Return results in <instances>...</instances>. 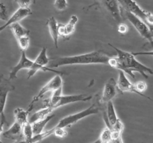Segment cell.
Instances as JSON below:
<instances>
[{
	"mask_svg": "<svg viewBox=\"0 0 153 143\" xmlns=\"http://www.w3.org/2000/svg\"><path fill=\"white\" fill-rule=\"evenodd\" d=\"M109 46H111L117 54V57H111L109 58L108 65L111 67L121 70L133 78L135 77L134 74V72H139L146 79L149 77L148 74H153L152 69L139 62L132 53L121 50L111 44H109Z\"/></svg>",
	"mask_w": 153,
	"mask_h": 143,
	"instance_id": "6da1fadb",
	"label": "cell"
},
{
	"mask_svg": "<svg viewBox=\"0 0 153 143\" xmlns=\"http://www.w3.org/2000/svg\"><path fill=\"white\" fill-rule=\"evenodd\" d=\"M111 57L101 52H89L76 56L58 57L49 61L48 66L56 69L62 66L68 65H89V64H107Z\"/></svg>",
	"mask_w": 153,
	"mask_h": 143,
	"instance_id": "7a4b0ae2",
	"label": "cell"
},
{
	"mask_svg": "<svg viewBox=\"0 0 153 143\" xmlns=\"http://www.w3.org/2000/svg\"><path fill=\"white\" fill-rule=\"evenodd\" d=\"M92 95H52L49 98L45 100L44 106L55 110L62 106L79 101H88L92 99Z\"/></svg>",
	"mask_w": 153,
	"mask_h": 143,
	"instance_id": "3957f363",
	"label": "cell"
},
{
	"mask_svg": "<svg viewBox=\"0 0 153 143\" xmlns=\"http://www.w3.org/2000/svg\"><path fill=\"white\" fill-rule=\"evenodd\" d=\"M100 112V109L98 107H97L96 104H92L91 107L85 109V110H82V111L79 112V113H74V114L69 115V116H65L63 119H61L59 121L55 128H70L72 125L74 124L77 123L79 121L82 120L84 118H86L88 116H92V115L98 114Z\"/></svg>",
	"mask_w": 153,
	"mask_h": 143,
	"instance_id": "277c9868",
	"label": "cell"
},
{
	"mask_svg": "<svg viewBox=\"0 0 153 143\" xmlns=\"http://www.w3.org/2000/svg\"><path fill=\"white\" fill-rule=\"evenodd\" d=\"M63 87V79L62 76L59 74H56L50 80L47 82L43 87L40 89V92L37 93V95L33 98V99L31 100V103L29 104L28 107V111L31 112L32 110L33 107H34V104L36 102L39 101L40 98H43L45 95H46L47 92H55V91L58 90L60 88Z\"/></svg>",
	"mask_w": 153,
	"mask_h": 143,
	"instance_id": "5b68a950",
	"label": "cell"
},
{
	"mask_svg": "<svg viewBox=\"0 0 153 143\" xmlns=\"http://www.w3.org/2000/svg\"><path fill=\"white\" fill-rule=\"evenodd\" d=\"M122 10L124 12V15H125L126 18L129 21L130 23L134 26V28L137 30V31L140 34V36L144 39H146V40H147L149 43L153 42V38L151 36L148 24H146L144 21L142 20L140 18L137 17V16L134 15L133 13L126 11V10H124L123 8Z\"/></svg>",
	"mask_w": 153,
	"mask_h": 143,
	"instance_id": "8992f818",
	"label": "cell"
},
{
	"mask_svg": "<svg viewBox=\"0 0 153 143\" xmlns=\"http://www.w3.org/2000/svg\"><path fill=\"white\" fill-rule=\"evenodd\" d=\"M120 7L124 10L130 12L145 22L151 12L142 8L134 0H118Z\"/></svg>",
	"mask_w": 153,
	"mask_h": 143,
	"instance_id": "52a82bcc",
	"label": "cell"
},
{
	"mask_svg": "<svg viewBox=\"0 0 153 143\" xmlns=\"http://www.w3.org/2000/svg\"><path fill=\"white\" fill-rule=\"evenodd\" d=\"M117 85L118 90L120 91L123 93V92H134V93L137 94V95H140V96L143 97V98H147L149 101L153 102L152 98L147 96V95H145L143 93H140V92H139L137 90V89H136L135 86H134V83H131V82L129 81L128 77L126 76V73L123 72V71H121V70H120L119 77H118Z\"/></svg>",
	"mask_w": 153,
	"mask_h": 143,
	"instance_id": "ba28073f",
	"label": "cell"
},
{
	"mask_svg": "<svg viewBox=\"0 0 153 143\" xmlns=\"http://www.w3.org/2000/svg\"><path fill=\"white\" fill-rule=\"evenodd\" d=\"M10 80L6 79L3 74L0 75V116H4V110L5 107L8 93L14 90L15 87L10 82Z\"/></svg>",
	"mask_w": 153,
	"mask_h": 143,
	"instance_id": "9c48e42d",
	"label": "cell"
},
{
	"mask_svg": "<svg viewBox=\"0 0 153 143\" xmlns=\"http://www.w3.org/2000/svg\"><path fill=\"white\" fill-rule=\"evenodd\" d=\"M118 93V88L117 82L113 77H110L105 84L103 88L102 94L100 98L101 103H108V101H112L116 97Z\"/></svg>",
	"mask_w": 153,
	"mask_h": 143,
	"instance_id": "30bf717a",
	"label": "cell"
},
{
	"mask_svg": "<svg viewBox=\"0 0 153 143\" xmlns=\"http://www.w3.org/2000/svg\"><path fill=\"white\" fill-rule=\"evenodd\" d=\"M34 64V60H31L29 58L27 57L25 51H22L21 52V57L19 62L16 66H13L10 69V74H9V80H13L16 78L17 77V73L22 69H28L32 67Z\"/></svg>",
	"mask_w": 153,
	"mask_h": 143,
	"instance_id": "8fae6325",
	"label": "cell"
},
{
	"mask_svg": "<svg viewBox=\"0 0 153 143\" xmlns=\"http://www.w3.org/2000/svg\"><path fill=\"white\" fill-rule=\"evenodd\" d=\"M100 1L114 20L119 22L123 20V10L120 5L118 0H100Z\"/></svg>",
	"mask_w": 153,
	"mask_h": 143,
	"instance_id": "7c38bea8",
	"label": "cell"
},
{
	"mask_svg": "<svg viewBox=\"0 0 153 143\" xmlns=\"http://www.w3.org/2000/svg\"><path fill=\"white\" fill-rule=\"evenodd\" d=\"M31 13H32V12H31V10L29 7H28V8L19 7V8L13 13V14L12 15L10 18H8V19L6 21L5 23L3 25H1V26H0V32H1L3 30L5 29L7 27L11 25L12 24L15 23V22H19V21L25 19V17H27V16H28L29 15H31Z\"/></svg>",
	"mask_w": 153,
	"mask_h": 143,
	"instance_id": "4fadbf2b",
	"label": "cell"
},
{
	"mask_svg": "<svg viewBox=\"0 0 153 143\" xmlns=\"http://www.w3.org/2000/svg\"><path fill=\"white\" fill-rule=\"evenodd\" d=\"M2 136L13 141H18L21 139L22 136V125L18 122H14L7 130L2 133Z\"/></svg>",
	"mask_w": 153,
	"mask_h": 143,
	"instance_id": "5bb4252c",
	"label": "cell"
},
{
	"mask_svg": "<svg viewBox=\"0 0 153 143\" xmlns=\"http://www.w3.org/2000/svg\"><path fill=\"white\" fill-rule=\"evenodd\" d=\"M106 105H107V113H106V116H104V120L105 125L111 128L120 119L116 113L113 101H108L106 103Z\"/></svg>",
	"mask_w": 153,
	"mask_h": 143,
	"instance_id": "9a60e30c",
	"label": "cell"
},
{
	"mask_svg": "<svg viewBox=\"0 0 153 143\" xmlns=\"http://www.w3.org/2000/svg\"><path fill=\"white\" fill-rule=\"evenodd\" d=\"M46 25H47L48 28H49V33L52 37V39L54 41L55 48H58V39H59V34H58V23L57 22L56 19L54 16H51L46 21Z\"/></svg>",
	"mask_w": 153,
	"mask_h": 143,
	"instance_id": "2e32d148",
	"label": "cell"
},
{
	"mask_svg": "<svg viewBox=\"0 0 153 143\" xmlns=\"http://www.w3.org/2000/svg\"><path fill=\"white\" fill-rule=\"evenodd\" d=\"M54 116H55V114L51 113V114L48 115L46 117H45L44 119H40V120H37L36 121V122L31 123L34 135H37V134H40L41 133H43V131H44L45 127L46 126V125L49 123V121H50Z\"/></svg>",
	"mask_w": 153,
	"mask_h": 143,
	"instance_id": "e0dca14e",
	"label": "cell"
},
{
	"mask_svg": "<svg viewBox=\"0 0 153 143\" xmlns=\"http://www.w3.org/2000/svg\"><path fill=\"white\" fill-rule=\"evenodd\" d=\"M28 114L29 112L28 110H25L20 107H16L13 111L15 122H18L20 125H23L28 122Z\"/></svg>",
	"mask_w": 153,
	"mask_h": 143,
	"instance_id": "ac0fdd59",
	"label": "cell"
},
{
	"mask_svg": "<svg viewBox=\"0 0 153 143\" xmlns=\"http://www.w3.org/2000/svg\"><path fill=\"white\" fill-rule=\"evenodd\" d=\"M52 112H53V110H52V109L49 108V107H43V108H41L40 110H37L36 113H34V114L28 119V122L31 124L37 120L44 119V118L46 117L48 115L52 113Z\"/></svg>",
	"mask_w": 153,
	"mask_h": 143,
	"instance_id": "d6986e66",
	"label": "cell"
},
{
	"mask_svg": "<svg viewBox=\"0 0 153 143\" xmlns=\"http://www.w3.org/2000/svg\"><path fill=\"white\" fill-rule=\"evenodd\" d=\"M10 28L12 32H13L14 37H16V39L23 37V36L29 35V30L24 28L19 22H15V23L12 24L11 25H10Z\"/></svg>",
	"mask_w": 153,
	"mask_h": 143,
	"instance_id": "ffe728a7",
	"label": "cell"
},
{
	"mask_svg": "<svg viewBox=\"0 0 153 143\" xmlns=\"http://www.w3.org/2000/svg\"><path fill=\"white\" fill-rule=\"evenodd\" d=\"M49 61H50V59L47 56V49L46 47H43L40 53H39V55H37L36 59L34 60V62L37 66H40L42 67H46L48 66Z\"/></svg>",
	"mask_w": 153,
	"mask_h": 143,
	"instance_id": "44dd1931",
	"label": "cell"
},
{
	"mask_svg": "<svg viewBox=\"0 0 153 143\" xmlns=\"http://www.w3.org/2000/svg\"><path fill=\"white\" fill-rule=\"evenodd\" d=\"M78 16L76 15H72L70 20L66 25H64V33H65V37H69L75 31L76 25L78 22Z\"/></svg>",
	"mask_w": 153,
	"mask_h": 143,
	"instance_id": "7402d4cb",
	"label": "cell"
},
{
	"mask_svg": "<svg viewBox=\"0 0 153 143\" xmlns=\"http://www.w3.org/2000/svg\"><path fill=\"white\" fill-rule=\"evenodd\" d=\"M112 130L109 126L106 125L105 128L102 130L100 136L99 140L101 143H110L112 139Z\"/></svg>",
	"mask_w": 153,
	"mask_h": 143,
	"instance_id": "603a6c76",
	"label": "cell"
},
{
	"mask_svg": "<svg viewBox=\"0 0 153 143\" xmlns=\"http://www.w3.org/2000/svg\"><path fill=\"white\" fill-rule=\"evenodd\" d=\"M17 40L18 45H19V48L22 51H25L29 46V37L28 36H23V37H19L16 39Z\"/></svg>",
	"mask_w": 153,
	"mask_h": 143,
	"instance_id": "cb8c5ba5",
	"label": "cell"
},
{
	"mask_svg": "<svg viewBox=\"0 0 153 143\" xmlns=\"http://www.w3.org/2000/svg\"><path fill=\"white\" fill-rule=\"evenodd\" d=\"M54 7H55L58 10H60V11L66 10L67 7H68L67 0H55Z\"/></svg>",
	"mask_w": 153,
	"mask_h": 143,
	"instance_id": "d4e9b609",
	"label": "cell"
},
{
	"mask_svg": "<svg viewBox=\"0 0 153 143\" xmlns=\"http://www.w3.org/2000/svg\"><path fill=\"white\" fill-rule=\"evenodd\" d=\"M0 19L3 21H7L8 19L7 10L4 3L0 1Z\"/></svg>",
	"mask_w": 153,
	"mask_h": 143,
	"instance_id": "484cf974",
	"label": "cell"
},
{
	"mask_svg": "<svg viewBox=\"0 0 153 143\" xmlns=\"http://www.w3.org/2000/svg\"><path fill=\"white\" fill-rule=\"evenodd\" d=\"M122 134L123 133L121 132H113L111 141L110 142V143H123Z\"/></svg>",
	"mask_w": 153,
	"mask_h": 143,
	"instance_id": "4316f807",
	"label": "cell"
},
{
	"mask_svg": "<svg viewBox=\"0 0 153 143\" xmlns=\"http://www.w3.org/2000/svg\"><path fill=\"white\" fill-rule=\"evenodd\" d=\"M134 84L135 88L137 89V90L139 92H140V93H143L144 91H146L147 89V84L144 81H138L137 83H134Z\"/></svg>",
	"mask_w": 153,
	"mask_h": 143,
	"instance_id": "83f0119b",
	"label": "cell"
},
{
	"mask_svg": "<svg viewBox=\"0 0 153 143\" xmlns=\"http://www.w3.org/2000/svg\"><path fill=\"white\" fill-rule=\"evenodd\" d=\"M16 2L17 3L19 7L28 8L33 2V0H16Z\"/></svg>",
	"mask_w": 153,
	"mask_h": 143,
	"instance_id": "f1b7e54d",
	"label": "cell"
},
{
	"mask_svg": "<svg viewBox=\"0 0 153 143\" xmlns=\"http://www.w3.org/2000/svg\"><path fill=\"white\" fill-rule=\"evenodd\" d=\"M117 30H118V32L120 33L121 34H125L128 32V26L126 25V24L120 23L119 25H118Z\"/></svg>",
	"mask_w": 153,
	"mask_h": 143,
	"instance_id": "f546056e",
	"label": "cell"
},
{
	"mask_svg": "<svg viewBox=\"0 0 153 143\" xmlns=\"http://www.w3.org/2000/svg\"><path fill=\"white\" fill-rule=\"evenodd\" d=\"M7 123V121H6V117L4 116H1V121H0V136L3 133V129H4V124Z\"/></svg>",
	"mask_w": 153,
	"mask_h": 143,
	"instance_id": "4dcf8cb0",
	"label": "cell"
},
{
	"mask_svg": "<svg viewBox=\"0 0 153 143\" xmlns=\"http://www.w3.org/2000/svg\"><path fill=\"white\" fill-rule=\"evenodd\" d=\"M134 56H138V55H146V56L153 57V51L150 52H132Z\"/></svg>",
	"mask_w": 153,
	"mask_h": 143,
	"instance_id": "1f68e13d",
	"label": "cell"
},
{
	"mask_svg": "<svg viewBox=\"0 0 153 143\" xmlns=\"http://www.w3.org/2000/svg\"><path fill=\"white\" fill-rule=\"evenodd\" d=\"M148 26H149L151 36H152V37L153 38V25H148Z\"/></svg>",
	"mask_w": 153,
	"mask_h": 143,
	"instance_id": "d6a6232c",
	"label": "cell"
},
{
	"mask_svg": "<svg viewBox=\"0 0 153 143\" xmlns=\"http://www.w3.org/2000/svg\"><path fill=\"white\" fill-rule=\"evenodd\" d=\"M93 143H101V142H100V140H99V139H98L96 140V141L94 142H93Z\"/></svg>",
	"mask_w": 153,
	"mask_h": 143,
	"instance_id": "836d02e7",
	"label": "cell"
},
{
	"mask_svg": "<svg viewBox=\"0 0 153 143\" xmlns=\"http://www.w3.org/2000/svg\"><path fill=\"white\" fill-rule=\"evenodd\" d=\"M0 143H2V142H1V139H0Z\"/></svg>",
	"mask_w": 153,
	"mask_h": 143,
	"instance_id": "e575fe53",
	"label": "cell"
}]
</instances>
